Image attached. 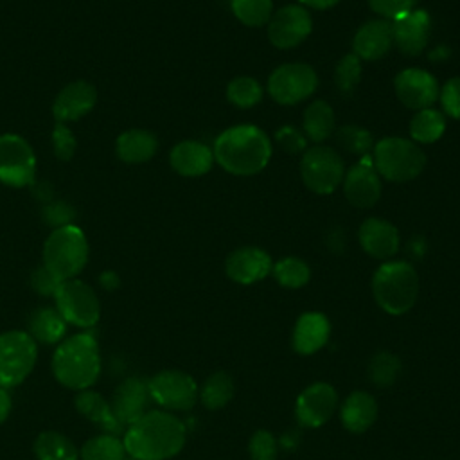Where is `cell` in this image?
Returning a JSON list of instances; mask_svg holds the SVG:
<instances>
[{
	"label": "cell",
	"mask_w": 460,
	"mask_h": 460,
	"mask_svg": "<svg viewBox=\"0 0 460 460\" xmlns=\"http://www.w3.org/2000/svg\"><path fill=\"white\" fill-rule=\"evenodd\" d=\"M187 429L167 411H149L124 431L126 453L138 460H167L185 444Z\"/></svg>",
	"instance_id": "1"
},
{
	"label": "cell",
	"mask_w": 460,
	"mask_h": 460,
	"mask_svg": "<svg viewBox=\"0 0 460 460\" xmlns=\"http://www.w3.org/2000/svg\"><path fill=\"white\" fill-rule=\"evenodd\" d=\"M214 160L230 174L252 176L261 172L271 158L268 135L252 124L232 126L214 142Z\"/></svg>",
	"instance_id": "2"
},
{
	"label": "cell",
	"mask_w": 460,
	"mask_h": 460,
	"mask_svg": "<svg viewBox=\"0 0 460 460\" xmlns=\"http://www.w3.org/2000/svg\"><path fill=\"white\" fill-rule=\"evenodd\" d=\"M56 379L74 390L92 386L101 372L99 347L92 332H81L63 341L52 358Z\"/></svg>",
	"instance_id": "3"
},
{
	"label": "cell",
	"mask_w": 460,
	"mask_h": 460,
	"mask_svg": "<svg viewBox=\"0 0 460 460\" xmlns=\"http://www.w3.org/2000/svg\"><path fill=\"white\" fill-rule=\"evenodd\" d=\"M372 295L388 314H404L419 295V275L410 262L388 261L372 277Z\"/></svg>",
	"instance_id": "4"
},
{
	"label": "cell",
	"mask_w": 460,
	"mask_h": 460,
	"mask_svg": "<svg viewBox=\"0 0 460 460\" xmlns=\"http://www.w3.org/2000/svg\"><path fill=\"white\" fill-rule=\"evenodd\" d=\"M372 151V160L377 174L388 181H411L426 167L424 151L410 138L386 137L381 138Z\"/></svg>",
	"instance_id": "5"
},
{
	"label": "cell",
	"mask_w": 460,
	"mask_h": 460,
	"mask_svg": "<svg viewBox=\"0 0 460 460\" xmlns=\"http://www.w3.org/2000/svg\"><path fill=\"white\" fill-rule=\"evenodd\" d=\"M43 261L58 279H74L88 261V243L83 230L72 223L58 226L45 241Z\"/></svg>",
	"instance_id": "6"
},
{
	"label": "cell",
	"mask_w": 460,
	"mask_h": 460,
	"mask_svg": "<svg viewBox=\"0 0 460 460\" xmlns=\"http://www.w3.org/2000/svg\"><path fill=\"white\" fill-rule=\"evenodd\" d=\"M300 176L304 185L314 194H331L345 176L341 156L327 146H314L304 151L300 160Z\"/></svg>",
	"instance_id": "7"
},
{
	"label": "cell",
	"mask_w": 460,
	"mask_h": 460,
	"mask_svg": "<svg viewBox=\"0 0 460 460\" xmlns=\"http://www.w3.org/2000/svg\"><path fill=\"white\" fill-rule=\"evenodd\" d=\"M38 349L29 332L9 331L0 334V386L20 385L36 363Z\"/></svg>",
	"instance_id": "8"
},
{
	"label": "cell",
	"mask_w": 460,
	"mask_h": 460,
	"mask_svg": "<svg viewBox=\"0 0 460 460\" xmlns=\"http://www.w3.org/2000/svg\"><path fill=\"white\" fill-rule=\"evenodd\" d=\"M318 86L316 72L305 63H284L277 66L268 77L270 97L282 104L291 106L305 101Z\"/></svg>",
	"instance_id": "9"
},
{
	"label": "cell",
	"mask_w": 460,
	"mask_h": 460,
	"mask_svg": "<svg viewBox=\"0 0 460 460\" xmlns=\"http://www.w3.org/2000/svg\"><path fill=\"white\" fill-rule=\"evenodd\" d=\"M58 311L66 323L77 327H92L101 314V304L93 289L77 279H68L59 284L54 293Z\"/></svg>",
	"instance_id": "10"
},
{
	"label": "cell",
	"mask_w": 460,
	"mask_h": 460,
	"mask_svg": "<svg viewBox=\"0 0 460 460\" xmlns=\"http://www.w3.org/2000/svg\"><path fill=\"white\" fill-rule=\"evenodd\" d=\"M36 160L32 147L20 135L0 137V181L11 187H23L34 180Z\"/></svg>",
	"instance_id": "11"
},
{
	"label": "cell",
	"mask_w": 460,
	"mask_h": 460,
	"mask_svg": "<svg viewBox=\"0 0 460 460\" xmlns=\"http://www.w3.org/2000/svg\"><path fill=\"white\" fill-rule=\"evenodd\" d=\"M149 397L167 410H189L198 399L196 381L180 370H162L147 383Z\"/></svg>",
	"instance_id": "12"
},
{
	"label": "cell",
	"mask_w": 460,
	"mask_h": 460,
	"mask_svg": "<svg viewBox=\"0 0 460 460\" xmlns=\"http://www.w3.org/2000/svg\"><path fill=\"white\" fill-rule=\"evenodd\" d=\"M311 31V14L300 4H288L280 7L268 22V40L277 49H293L300 45Z\"/></svg>",
	"instance_id": "13"
},
{
	"label": "cell",
	"mask_w": 460,
	"mask_h": 460,
	"mask_svg": "<svg viewBox=\"0 0 460 460\" xmlns=\"http://www.w3.org/2000/svg\"><path fill=\"white\" fill-rule=\"evenodd\" d=\"M338 408V394L332 385L318 381L304 388L295 404L296 420L305 428L325 424Z\"/></svg>",
	"instance_id": "14"
},
{
	"label": "cell",
	"mask_w": 460,
	"mask_h": 460,
	"mask_svg": "<svg viewBox=\"0 0 460 460\" xmlns=\"http://www.w3.org/2000/svg\"><path fill=\"white\" fill-rule=\"evenodd\" d=\"M394 88L401 104L413 111L431 108L440 93L437 79L422 68L401 70L394 79Z\"/></svg>",
	"instance_id": "15"
},
{
	"label": "cell",
	"mask_w": 460,
	"mask_h": 460,
	"mask_svg": "<svg viewBox=\"0 0 460 460\" xmlns=\"http://www.w3.org/2000/svg\"><path fill=\"white\" fill-rule=\"evenodd\" d=\"M394 45L404 56H419L431 34V18L424 9H413L395 20H392Z\"/></svg>",
	"instance_id": "16"
},
{
	"label": "cell",
	"mask_w": 460,
	"mask_h": 460,
	"mask_svg": "<svg viewBox=\"0 0 460 460\" xmlns=\"http://www.w3.org/2000/svg\"><path fill=\"white\" fill-rule=\"evenodd\" d=\"M271 257L257 246H241L225 261V271L237 284H255L271 273Z\"/></svg>",
	"instance_id": "17"
},
{
	"label": "cell",
	"mask_w": 460,
	"mask_h": 460,
	"mask_svg": "<svg viewBox=\"0 0 460 460\" xmlns=\"http://www.w3.org/2000/svg\"><path fill=\"white\" fill-rule=\"evenodd\" d=\"M343 192L356 208H370L381 198V176L368 162L352 165L343 176Z\"/></svg>",
	"instance_id": "18"
},
{
	"label": "cell",
	"mask_w": 460,
	"mask_h": 460,
	"mask_svg": "<svg viewBox=\"0 0 460 460\" xmlns=\"http://www.w3.org/2000/svg\"><path fill=\"white\" fill-rule=\"evenodd\" d=\"M363 252L374 259H390L399 250V230L386 219L367 217L358 232Z\"/></svg>",
	"instance_id": "19"
},
{
	"label": "cell",
	"mask_w": 460,
	"mask_h": 460,
	"mask_svg": "<svg viewBox=\"0 0 460 460\" xmlns=\"http://www.w3.org/2000/svg\"><path fill=\"white\" fill-rule=\"evenodd\" d=\"M392 45H394L392 22L385 18L370 20L363 23L352 40L354 54L361 61L381 59L383 56L388 54Z\"/></svg>",
	"instance_id": "20"
},
{
	"label": "cell",
	"mask_w": 460,
	"mask_h": 460,
	"mask_svg": "<svg viewBox=\"0 0 460 460\" xmlns=\"http://www.w3.org/2000/svg\"><path fill=\"white\" fill-rule=\"evenodd\" d=\"M97 101L95 88L86 81H74L66 84L54 101V117L59 122L75 120L83 115H86Z\"/></svg>",
	"instance_id": "21"
},
{
	"label": "cell",
	"mask_w": 460,
	"mask_h": 460,
	"mask_svg": "<svg viewBox=\"0 0 460 460\" xmlns=\"http://www.w3.org/2000/svg\"><path fill=\"white\" fill-rule=\"evenodd\" d=\"M329 336H331V323L327 316L316 311H309L298 316L293 327L291 343L298 354L307 356L320 350L327 343Z\"/></svg>",
	"instance_id": "22"
},
{
	"label": "cell",
	"mask_w": 460,
	"mask_h": 460,
	"mask_svg": "<svg viewBox=\"0 0 460 460\" xmlns=\"http://www.w3.org/2000/svg\"><path fill=\"white\" fill-rule=\"evenodd\" d=\"M149 390L147 383L137 377H129L119 385V388L113 394L111 410L115 417L124 424L129 426L137 419L144 415V410L147 406Z\"/></svg>",
	"instance_id": "23"
},
{
	"label": "cell",
	"mask_w": 460,
	"mask_h": 460,
	"mask_svg": "<svg viewBox=\"0 0 460 460\" xmlns=\"http://www.w3.org/2000/svg\"><path fill=\"white\" fill-rule=\"evenodd\" d=\"M171 167L181 176H203L212 169L214 153L198 140H183L171 151Z\"/></svg>",
	"instance_id": "24"
},
{
	"label": "cell",
	"mask_w": 460,
	"mask_h": 460,
	"mask_svg": "<svg viewBox=\"0 0 460 460\" xmlns=\"http://www.w3.org/2000/svg\"><path fill=\"white\" fill-rule=\"evenodd\" d=\"M377 417V402L372 394L358 390L347 395L340 408V419L347 431L363 433Z\"/></svg>",
	"instance_id": "25"
},
{
	"label": "cell",
	"mask_w": 460,
	"mask_h": 460,
	"mask_svg": "<svg viewBox=\"0 0 460 460\" xmlns=\"http://www.w3.org/2000/svg\"><path fill=\"white\" fill-rule=\"evenodd\" d=\"M75 408L83 417L90 419L110 435H120L126 431V426L115 417L111 406L97 392L81 390V394L75 397Z\"/></svg>",
	"instance_id": "26"
},
{
	"label": "cell",
	"mask_w": 460,
	"mask_h": 460,
	"mask_svg": "<svg viewBox=\"0 0 460 460\" xmlns=\"http://www.w3.org/2000/svg\"><path fill=\"white\" fill-rule=\"evenodd\" d=\"M302 128L305 138L311 142H323L336 131V117L327 101H313L302 117Z\"/></svg>",
	"instance_id": "27"
},
{
	"label": "cell",
	"mask_w": 460,
	"mask_h": 460,
	"mask_svg": "<svg viewBox=\"0 0 460 460\" xmlns=\"http://www.w3.org/2000/svg\"><path fill=\"white\" fill-rule=\"evenodd\" d=\"M156 137L146 129H129L117 138V155L128 164L147 162L156 153Z\"/></svg>",
	"instance_id": "28"
},
{
	"label": "cell",
	"mask_w": 460,
	"mask_h": 460,
	"mask_svg": "<svg viewBox=\"0 0 460 460\" xmlns=\"http://www.w3.org/2000/svg\"><path fill=\"white\" fill-rule=\"evenodd\" d=\"M66 331V322L59 314L58 309L52 307H40L29 316V332L31 338L43 341V343H58Z\"/></svg>",
	"instance_id": "29"
},
{
	"label": "cell",
	"mask_w": 460,
	"mask_h": 460,
	"mask_svg": "<svg viewBox=\"0 0 460 460\" xmlns=\"http://www.w3.org/2000/svg\"><path fill=\"white\" fill-rule=\"evenodd\" d=\"M446 131V119L442 111L435 108H426L415 111L410 120V137L419 144H433Z\"/></svg>",
	"instance_id": "30"
},
{
	"label": "cell",
	"mask_w": 460,
	"mask_h": 460,
	"mask_svg": "<svg viewBox=\"0 0 460 460\" xmlns=\"http://www.w3.org/2000/svg\"><path fill=\"white\" fill-rule=\"evenodd\" d=\"M34 453L38 460H77V449L74 444L58 431H43L34 442Z\"/></svg>",
	"instance_id": "31"
},
{
	"label": "cell",
	"mask_w": 460,
	"mask_h": 460,
	"mask_svg": "<svg viewBox=\"0 0 460 460\" xmlns=\"http://www.w3.org/2000/svg\"><path fill=\"white\" fill-rule=\"evenodd\" d=\"M234 397V381L226 372H214L210 377L205 379L199 399L205 408L219 410L226 406Z\"/></svg>",
	"instance_id": "32"
},
{
	"label": "cell",
	"mask_w": 460,
	"mask_h": 460,
	"mask_svg": "<svg viewBox=\"0 0 460 460\" xmlns=\"http://www.w3.org/2000/svg\"><path fill=\"white\" fill-rule=\"evenodd\" d=\"M401 372H402L401 359L395 354L386 352V350L374 354L368 363V368H367L368 379L379 388L392 386L399 379Z\"/></svg>",
	"instance_id": "33"
},
{
	"label": "cell",
	"mask_w": 460,
	"mask_h": 460,
	"mask_svg": "<svg viewBox=\"0 0 460 460\" xmlns=\"http://www.w3.org/2000/svg\"><path fill=\"white\" fill-rule=\"evenodd\" d=\"M271 273L275 280L288 289H298L305 286L311 279V270L307 262L298 257H284L273 264Z\"/></svg>",
	"instance_id": "34"
},
{
	"label": "cell",
	"mask_w": 460,
	"mask_h": 460,
	"mask_svg": "<svg viewBox=\"0 0 460 460\" xmlns=\"http://www.w3.org/2000/svg\"><path fill=\"white\" fill-rule=\"evenodd\" d=\"M126 447L117 435H99L84 442L81 449V460H124Z\"/></svg>",
	"instance_id": "35"
},
{
	"label": "cell",
	"mask_w": 460,
	"mask_h": 460,
	"mask_svg": "<svg viewBox=\"0 0 460 460\" xmlns=\"http://www.w3.org/2000/svg\"><path fill=\"white\" fill-rule=\"evenodd\" d=\"M234 16L246 27H262L273 14L271 0H232Z\"/></svg>",
	"instance_id": "36"
},
{
	"label": "cell",
	"mask_w": 460,
	"mask_h": 460,
	"mask_svg": "<svg viewBox=\"0 0 460 460\" xmlns=\"http://www.w3.org/2000/svg\"><path fill=\"white\" fill-rule=\"evenodd\" d=\"M226 99L230 104L246 110L255 106L262 99V86L257 79L250 75L234 77L226 86Z\"/></svg>",
	"instance_id": "37"
},
{
	"label": "cell",
	"mask_w": 460,
	"mask_h": 460,
	"mask_svg": "<svg viewBox=\"0 0 460 460\" xmlns=\"http://www.w3.org/2000/svg\"><path fill=\"white\" fill-rule=\"evenodd\" d=\"M334 133H336L338 146L343 151L350 153V155L365 156V155H368V151L374 149L372 135L365 128H359V126H354V124H347V126L338 128Z\"/></svg>",
	"instance_id": "38"
},
{
	"label": "cell",
	"mask_w": 460,
	"mask_h": 460,
	"mask_svg": "<svg viewBox=\"0 0 460 460\" xmlns=\"http://www.w3.org/2000/svg\"><path fill=\"white\" fill-rule=\"evenodd\" d=\"M361 79V59L350 52L345 54L338 63L334 70V84L341 93H352Z\"/></svg>",
	"instance_id": "39"
},
{
	"label": "cell",
	"mask_w": 460,
	"mask_h": 460,
	"mask_svg": "<svg viewBox=\"0 0 460 460\" xmlns=\"http://www.w3.org/2000/svg\"><path fill=\"white\" fill-rule=\"evenodd\" d=\"M248 451L252 460H277L279 444L270 431L257 429L250 438Z\"/></svg>",
	"instance_id": "40"
},
{
	"label": "cell",
	"mask_w": 460,
	"mask_h": 460,
	"mask_svg": "<svg viewBox=\"0 0 460 460\" xmlns=\"http://www.w3.org/2000/svg\"><path fill=\"white\" fill-rule=\"evenodd\" d=\"M419 0H368V5L385 20H395L415 9Z\"/></svg>",
	"instance_id": "41"
},
{
	"label": "cell",
	"mask_w": 460,
	"mask_h": 460,
	"mask_svg": "<svg viewBox=\"0 0 460 460\" xmlns=\"http://www.w3.org/2000/svg\"><path fill=\"white\" fill-rule=\"evenodd\" d=\"M438 99L444 113L460 120V75L446 81V84L440 88Z\"/></svg>",
	"instance_id": "42"
},
{
	"label": "cell",
	"mask_w": 460,
	"mask_h": 460,
	"mask_svg": "<svg viewBox=\"0 0 460 460\" xmlns=\"http://www.w3.org/2000/svg\"><path fill=\"white\" fill-rule=\"evenodd\" d=\"M52 144L58 158L61 160L72 158L75 151V138H74V133L63 122H58V126L52 131Z\"/></svg>",
	"instance_id": "43"
},
{
	"label": "cell",
	"mask_w": 460,
	"mask_h": 460,
	"mask_svg": "<svg viewBox=\"0 0 460 460\" xmlns=\"http://www.w3.org/2000/svg\"><path fill=\"white\" fill-rule=\"evenodd\" d=\"M277 138V144L286 151V153H300V151H305V146H307V138L302 131H298L296 128L293 126H284L277 131L275 135Z\"/></svg>",
	"instance_id": "44"
},
{
	"label": "cell",
	"mask_w": 460,
	"mask_h": 460,
	"mask_svg": "<svg viewBox=\"0 0 460 460\" xmlns=\"http://www.w3.org/2000/svg\"><path fill=\"white\" fill-rule=\"evenodd\" d=\"M61 282H63V280L58 279L45 264L40 266V268L32 273V277H31V284H32V288H34L40 295H54Z\"/></svg>",
	"instance_id": "45"
},
{
	"label": "cell",
	"mask_w": 460,
	"mask_h": 460,
	"mask_svg": "<svg viewBox=\"0 0 460 460\" xmlns=\"http://www.w3.org/2000/svg\"><path fill=\"white\" fill-rule=\"evenodd\" d=\"M9 411H11V395L7 394L5 388L0 386V424L7 419Z\"/></svg>",
	"instance_id": "46"
},
{
	"label": "cell",
	"mask_w": 460,
	"mask_h": 460,
	"mask_svg": "<svg viewBox=\"0 0 460 460\" xmlns=\"http://www.w3.org/2000/svg\"><path fill=\"white\" fill-rule=\"evenodd\" d=\"M298 2H300V5H304V7H311V9L323 11V9L334 7L340 0H298Z\"/></svg>",
	"instance_id": "47"
},
{
	"label": "cell",
	"mask_w": 460,
	"mask_h": 460,
	"mask_svg": "<svg viewBox=\"0 0 460 460\" xmlns=\"http://www.w3.org/2000/svg\"><path fill=\"white\" fill-rule=\"evenodd\" d=\"M99 280H101V284H102L106 289H113V288L119 286V277H117L113 271H104Z\"/></svg>",
	"instance_id": "48"
},
{
	"label": "cell",
	"mask_w": 460,
	"mask_h": 460,
	"mask_svg": "<svg viewBox=\"0 0 460 460\" xmlns=\"http://www.w3.org/2000/svg\"><path fill=\"white\" fill-rule=\"evenodd\" d=\"M124 460H138V458H133V456H128V458H124Z\"/></svg>",
	"instance_id": "49"
}]
</instances>
